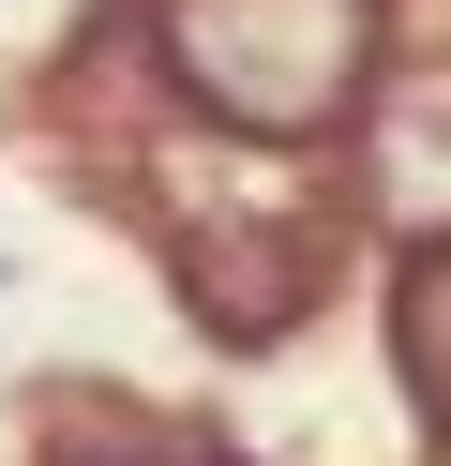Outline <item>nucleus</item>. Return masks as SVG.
<instances>
[{
    "label": "nucleus",
    "instance_id": "nucleus-1",
    "mask_svg": "<svg viewBox=\"0 0 451 466\" xmlns=\"http://www.w3.org/2000/svg\"><path fill=\"white\" fill-rule=\"evenodd\" d=\"M0 286H15V256H0Z\"/></svg>",
    "mask_w": 451,
    "mask_h": 466
}]
</instances>
